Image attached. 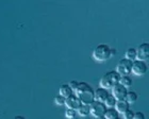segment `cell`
<instances>
[{"label":"cell","mask_w":149,"mask_h":119,"mask_svg":"<svg viewBox=\"0 0 149 119\" xmlns=\"http://www.w3.org/2000/svg\"><path fill=\"white\" fill-rule=\"evenodd\" d=\"M119 84H121L126 88L130 87L131 85H132V79H131L129 75H120V79H119Z\"/></svg>","instance_id":"e0dca14e"},{"label":"cell","mask_w":149,"mask_h":119,"mask_svg":"<svg viewBox=\"0 0 149 119\" xmlns=\"http://www.w3.org/2000/svg\"><path fill=\"white\" fill-rule=\"evenodd\" d=\"M77 111H78V114L82 117H86L91 114L90 105H87V104H81L80 107Z\"/></svg>","instance_id":"2e32d148"},{"label":"cell","mask_w":149,"mask_h":119,"mask_svg":"<svg viewBox=\"0 0 149 119\" xmlns=\"http://www.w3.org/2000/svg\"><path fill=\"white\" fill-rule=\"evenodd\" d=\"M95 119H106V118H104V116H102V117H98V118H95Z\"/></svg>","instance_id":"d4e9b609"},{"label":"cell","mask_w":149,"mask_h":119,"mask_svg":"<svg viewBox=\"0 0 149 119\" xmlns=\"http://www.w3.org/2000/svg\"><path fill=\"white\" fill-rule=\"evenodd\" d=\"M107 109H108V107H107L106 104L103 103V102H99V101H94L93 103L90 105L91 114H92L95 118L104 116V113H106Z\"/></svg>","instance_id":"277c9868"},{"label":"cell","mask_w":149,"mask_h":119,"mask_svg":"<svg viewBox=\"0 0 149 119\" xmlns=\"http://www.w3.org/2000/svg\"><path fill=\"white\" fill-rule=\"evenodd\" d=\"M65 100L66 98L61 96V95H56L54 97V102H56V105H65Z\"/></svg>","instance_id":"d6986e66"},{"label":"cell","mask_w":149,"mask_h":119,"mask_svg":"<svg viewBox=\"0 0 149 119\" xmlns=\"http://www.w3.org/2000/svg\"><path fill=\"white\" fill-rule=\"evenodd\" d=\"M127 93L128 88H126L125 86L119 84V83L112 87V95L114 96L116 100H125Z\"/></svg>","instance_id":"52a82bcc"},{"label":"cell","mask_w":149,"mask_h":119,"mask_svg":"<svg viewBox=\"0 0 149 119\" xmlns=\"http://www.w3.org/2000/svg\"><path fill=\"white\" fill-rule=\"evenodd\" d=\"M139 99V95L133 91H128L127 95H126V98H125V100L127 101L129 104H132V103H135Z\"/></svg>","instance_id":"4fadbf2b"},{"label":"cell","mask_w":149,"mask_h":119,"mask_svg":"<svg viewBox=\"0 0 149 119\" xmlns=\"http://www.w3.org/2000/svg\"><path fill=\"white\" fill-rule=\"evenodd\" d=\"M110 93L108 91V89L102 87L97 88L96 91H94V98H95V101H99V102H104L106 98L108 97V95Z\"/></svg>","instance_id":"30bf717a"},{"label":"cell","mask_w":149,"mask_h":119,"mask_svg":"<svg viewBox=\"0 0 149 119\" xmlns=\"http://www.w3.org/2000/svg\"><path fill=\"white\" fill-rule=\"evenodd\" d=\"M125 59H129L131 62H133L136 59V49L135 48H128L127 51L125 52Z\"/></svg>","instance_id":"9a60e30c"},{"label":"cell","mask_w":149,"mask_h":119,"mask_svg":"<svg viewBox=\"0 0 149 119\" xmlns=\"http://www.w3.org/2000/svg\"><path fill=\"white\" fill-rule=\"evenodd\" d=\"M132 70V62L127 59H123L116 66V71L120 75H129Z\"/></svg>","instance_id":"5b68a950"},{"label":"cell","mask_w":149,"mask_h":119,"mask_svg":"<svg viewBox=\"0 0 149 119\" xmlns=\"http://www.w3.org/2000/svg\"><path fill=\"white\" fill-rule=\"evenodd\" d=\"M124 116H125V119H133V116H134V112L133 111H131L130 109L128 111H126L124 113Z\"/></svg>","instance_id":"44dd1931"},{"label":"cell","mask_w":149,"mask_h":119,"mask_svg":"<svg viewBox=\"0 0 149 119\" xmlns=\"http://www.w3.org/2000/svg\"><path fill=\"white\" fill-rule=\"evenodd\" d=\"M133 119H145V115L142 112H136V113H134Z\"/></svg>","instance_id":"603a6c76"},{"label":"cell","mask_w":149,"mask_h":119,"mask_svg":"<svg viewBox=\"0 0 149 119\" xmlns=\"http://www.w3.org/2000/svg\"><path fill=\"white\" fill-rule=\"evenodd\" d=\"M149 59V44L148 43H144L140 45L136 49V59L140 61H146Z\"/></svg>","instance_id":"ba28073f"},{"label":"cell","mask_w":149,"mask_h":119,"mask_svg":"<svg viewBox=\"0 0 149 119\" xmlns=\"http://www.w3.org/2000/svg\"><path fill=\"white\" fill-rule=\"evenodd\" d=\"M74 94L79 98L82 104L91 105L95 101L94 98V89L86 82H79L77 89L74 91Z\"/></svg>","instance_id":"6da1fadb"},{"label":"cell","mask_w":149,"mask_h":119,"mask_svg":"<svg viewBox=\"0 0 149 119\" xmlns=\"http://www.w3.org/2000/svg\"><path fill=\"white\" fill-rule=\"evenodd\" d=\"M112 57V49L106 44L98 45L93 51V57L98 62H104Z\"/></svg>","instance_id":"3957f363"},{"label":"cell","mask_w":149,"mask_h":119,"mask_svg":"<svg viewBox=\"0 0 149 119\" xmlns=\"http://www.w3.org/2000/svg\"><path fill=\"white\" fill-rule=\"evenodd\" d=\"M119 79H120V75L118 73L116 70H112V71L106 72L104 75L101 77L99 81L100 87L109 89L115 86L116 84L119 83Z\"/></svg>","instance_id":"7a4b0ae2"},{"label":"cell","mask_w":149,"mask_h":119,"mask_svg":"<svg viewBox=\"0 0 149 119\" xmlns=\"http://www.w3.org/2000/svg\"><path fill=\"white\" fill-rule=\"evenodd\" d=\"M129 107H130V104L128 103L126 100H117L116 101V104H115V110L117 111L118 113H121L124 114L126 111L129 110Z\"/></svg>","instance_id":"8fae6325"},{"label":"cell","mask_w":149,"mask_h":119,"mask_svg":"<svg viewBox=\"0 0 149 119\" xmlns=\"http://www.w3.org/2000/svg\"><path fill=\"white\" fill-rule=\"evenodd\" d=\"M68 85H69V87L72 88V91H76L77 89V87H78V85H79V82L78 81H76V80H72V81H70L68 83Z\"/></svg>","instance_id":"7402d4cb"},{"label":"cell","mask_w":149,"mask_h":119,"mask_svg":"<svg viewBox=\"0 0 149 119\" xmlns=\"http://www.w3.org/2000/svg\"><path fill=\"white\" fill-rule=\"evenodd\" d=\"M81 101L79 100V98L76 96L74 94L70 95L69 97L66 98L65 100V105L67 107V109H72V110L77 111L81 105Z\"/></svg>","instance_id":"9c48e42d"},{"label":"cell","mask_w":149,"mask_h":119,"mask_svg":"<svg viewBox=\"0 0 149 119\" xmlns=\"http://www.w3.org/2000/svg\"><path fill=\"white\" fill-rule=\"evenodd\" d=\"M119 117V113L115 110V107H108L104 113V118L106 119H115Z\"/></svg>","instance_id":"5bb4252c"},{"label":"cell","mask_w":149,"mask_h":119,"mask_svg":"<svg viewBox=\"0 0 149 119\" xmlns=\"http://www.w3.org/2000/svg\"><path fill=\"white\" fill-rule=\"evenodd\" d=\"M116 99H115V97L113 96L112 94H109L108 95V97L106 98V100H104V102L103 103L106 104L107 107H114L115 104H116Z\"/></svg>","instance_id":"ac0fdd59"},{"label":"cell","mask_w":149,"mask_h":119,"mask_svg":"<svg viewBox=\"0 0 149 119\" xmlns=\"http://www.w3.org/2000/svg\"><path fill=\"white\" fill-rule=\"evenodd\" d=\"M148 71V66H147L146 62L144 61H140V59H135L132 62V70L131 72H133L135 75H146Z\"/></svg>","instance_id":"8992f818"},{"label":"cell","mask_w":149,"mask_h":119,"mask_svg":"<svg viewBox=\"0 0 149 119\" xmlns=\"http://www.w3.org/2000/svg\"><path fill=\"white\" fill-rule=\"evenodd\" d=\"M65 117L68 119H74L76 117V111L72 109H67L65 111Z\"/></svg>","instance_id":"ffe728a7"},{"label":"cell","mask_w":149,"mask_h":119,"mask_svg":"<svg viewBox=\"0 0 149 119\" xmlns=\"http://www.w3.org/2000/svg\"><path fill=\"white\" fill-rule=\"evenodd\" d=\"M74 94V91H72V88L69 87L68 84H63L61 85V87H60V91H59V95L63 96V97H69L70 95Z\"/></svg>","instance_id":"7c38bea8"},{"label":"cell","mask_w":149,"mask_h":119,"mask_svg":"<svg viewBox=\"0 0 149 119\" xmlns=\"http://www.w3.org/2000/svg\"><path fill=\"white\" fill-rule=\"evenodd\" d=\"M13 119H26L24 116H15Z\"/></svg>","instance_id":"cb8c5ba5"},{"label":"cell","mask_w":149,"mask_h":119,"mask_svg":"<svg viewBox=\"0 0 149 119\" xmlns=\"http://www.w3.org/2000/svg\"><path fill=\"white\" fill-rule=\"evenodd\" d=\"M115 119H120V118H119V117H117V118H115Z\"/></svg>","instance_id":"484cf974"}]
</instances>
